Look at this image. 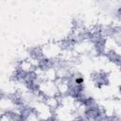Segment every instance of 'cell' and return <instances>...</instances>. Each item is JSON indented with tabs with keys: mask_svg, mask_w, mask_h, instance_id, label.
<instances>
[{
	"mask_svg": "<svg viewBox=\"0 0 121 121\" xmlns=\"http://www.w3.org/2000/svg\"><path fill=\"white\" fill-rule=\"evenodd\" d=\"M0 121H12V116L10 112H2Z\"/></svg>",
	"mask_w": 121,
	"mask_h": 121,
	"instance_id": "cell-1",
	"label": "cell"
}]
</instances>
